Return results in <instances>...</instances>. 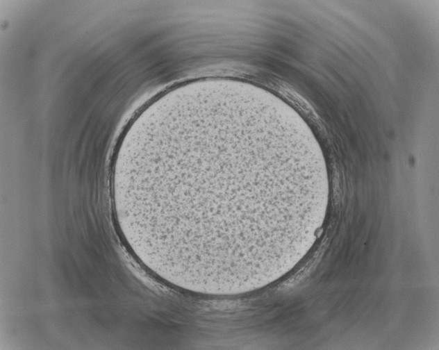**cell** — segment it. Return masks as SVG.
Returning <instances> with one entry per match:
<instances>
[{"instance_id": "1", "label": "cell", "mask_w": 439, "mask_h": 350, "mask_svg": "<svg viewBox=\"0 0 439 350\" xmlns=\"http://www.w3.org/2000/svg\"><path fill=\"white\" fill-rule=\"evenodd\" d=\"M253 144L226 138L159 160L152 185L156 229L169 256L231 267L262 254L274 214V169Z\"/></svg>"}]
</instances>
